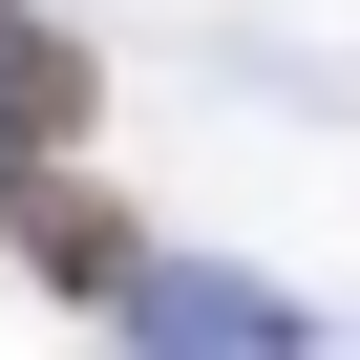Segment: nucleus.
<instances>
[{
  "label": "nucleus",
  "mask_w": 360,
  "mask_h": 360,
  "mask_svg": "<svg viewBox=\"0 0 360 360\" xmlns=\"http://www.w3.org/2000/svg\"><path fill=\"white\" fill-rule=\"evenodd\" d=\"M0 233H22V276H43V297H127V212H106V191H64V148H0Z\"/></svg>",
  "instance_id": "1"
},
{
  "label": "nucleus",
  "mask_w": 360,
  "mask_h": 360,
  "mask_svg": "<svg viewBox=\"0 0 360 360\" xmlns=\"http://www.w3.org/2000/svg\"><path fill=\"white\" fill-rule=\"evenodd\" d=\"M64 127H85V43L0 0V148H64Z\"/></svg>",
  "instance_id": "2"
}]
</instances>
